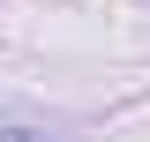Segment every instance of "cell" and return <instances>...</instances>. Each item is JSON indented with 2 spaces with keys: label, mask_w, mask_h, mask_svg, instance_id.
Here are the masks:
<instances>
[{
  "label": "cell",
  "mask_w": 150,
  "mask_h": 142,
  "mask_svg": "<svg viewBox=\"0 0 150 142\" xmlns=\"http://www.w3.org/2000/svg\"><path fill=\"white\" fill-rule=\"evenodd\" d=\"M0 142H53V135H30V127H0Z\"/></svg>",
  "instance_id": "cell-1"
}]
</instances>
